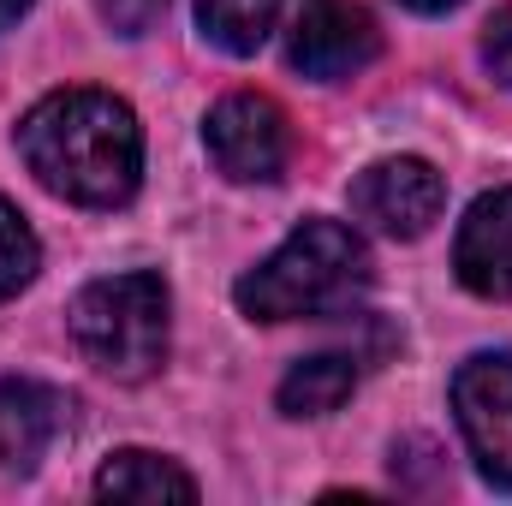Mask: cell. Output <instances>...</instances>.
Instances as JSON below:
<instances>
[{"mask_svg": "<svg viewBox=\"0 0 512 506\" xmlns=\"http://www.w3.org/2000/svg\"><path fill=\"white\" fill-rule=\"evenodd\" d=\"M18 149L30 173L84 209H114L137 191L143 173V131L120 96L108 90H54L18 126Z\"/></svg>", "mask_w": 512, "mask_h": 506, "instance_id": "1", "label": "cell"}, {"mask_svg": "<svg viewBox=\"0 0 512 506\" xmlns=\"http://www.w3.org/2000/svg\"><path fill=\"white\" fill-rule=\"evenodd\" d=\"M370 280V251L340 221H304L262 268L239 280V310L251 322H298L352 304Z\"/></svg>", "mask_w": 512, "mask_h": 506, "instance_id": "2", "label": "cell"}, {"mask_svg": "<svg viewBox=\"0 0 512 506\" xmlns=\"http://www.w3.org/2000/svg\"><path fill=\"white\" fill-rule=\"evenodd\" d=\"M78 352L114 381H143L167 358V280L161 274H102L72 298L66 316Z\"/></svg>", "mask_w": 512, "mask_h": 506, "instance_id": "3", "label": "cell"}, {"mask_svg": "<svg viewBox=\"0 0 512 506\" xmlns=\"http://www.w3.org/2000/svg\"><path fill=\"white\" fill-rule=\"evenodd\" d=\"M203 143H209L215 167L227 179H239V185H268L292 161L286 114L268 96H227V102H215L209 120H203Z\"/></svg>", "mask_w": 512, "mask_h": 506, "instance_id": "4", "label": "cell"}, {"mask_svg": "<svg viewBox=\"0 0 512 506\" xmlns=\"http://www.w3.org/2000/svg\"><path fill=\"white\" fill-rule=\"evenodd\" d=\"M376 54H382V36H376V18L358 0H304L292 12V36H286L292 72L334 84V78L364 72Z\"/></svg>", "mask_w": 512, "mask_h": 506, "instance_id": "5", "label": "cell"}, {"mask_svg": "<svg viewBox=\"0 0 512 506\" xmlns=\"http://www.w3.org/2000/svg\"><path fill=\"white\" fill-rule=\"evenodd\" d=\"M453 411H459V429H465V447H471L477 471L489 483L512 489V358L507 352H483V358L459 364Z\"/></svg>", "mask_w": 512, "mask_h": 506, "instance_id": "6", "label": "cell"}, {"mask_svg": "<svg viewBox=\"0 0 512 506\" xmlns=\"http://www.w3.org/2000/svg\"><path fill=\"white\" fill-rule=\"evenodd\" d=\"M441 203H447V185H441V173H435L429 161H417V155L376 161V167H364V173L352 179V215H358L364 227L387 233V239H417V233H429L435 215H441Z\"/></svg>", "mask_w": 512, "mask_h": 506, "instance_id": "7", "label": "cell"}, {"mask_svg": "<svg viewBox=\"0 0 512 506\" xmlns=\"http://www.w3.org/2000/svg\"><path fill=\"white\" fill-rule=\"evenodd\" d=\"M72 423V399L48 381L6 376L0 381V465L6 471H36L54 441Z\"/></svg>", "mask_w": 512, "mask_h": 506, "instance_id": "8", "label": "cell"}, {"mask_svg": "<svg viewBox=\"0 0 512 506\" xmlns=\"http://www.w3.org/2000/svg\"><path fill=\"white\" fill-rule=\"evenodd\" d=\"M453 268L477 298H512V185L471 203L453 239Z\"/></svg>", "mask_w": 512, "mask_h": 506, "instance_id": "9", "label": "cell"}, {"mask_svg": "<svg viewBox=\"0 0 512 506\" xmlns=\"http://www.w3.org/2000/svg\"><path fill=\"white\" fill-rule=\"evenodd\" d=\"M96 495L102 501H197V477L173 465L167 453L126 447L96 471Z\"/></svg>", "mask_w": 512, "mask_h": 506, "instance_id": "10", "label": "cell"}, {"mask_svg": "<svg viewBox=\"0 0 512 506\" xmlns=\"http://www.w3.org/2000/svg\"><path fill=\"white\" fill-rule=\"evenodd\" d=\"M352 387H358V364L346 352H322V358L292 364L274 399H280L286 417H328L352 399Z\"/></svg>", "mask_w": 512, "mask_h": 506, "instance_id": "11", "label": "cell"}, {"mask_svg": "<svg viewBox=\"0 0 512 506\" xmlns=\"http://www.w3.org/2000/svg\"><path fill=\"white\" fill-rule=\"evenodd\" d=\"M280 18V0H197V24L215 48L227 54H256Z\"/></svg>", "mask_w": 512, "mask_h": 506, "instance_id": "12", "label": "cell"}, {"mask_svg": "<svg viewBox=\"0 0 512 506\" xmlns=\"http://www.w3.org/2000/svg\"><path fill=\"white\" fill-rule=\"evenodd\" d=\"M36 262H42L36 233H30V227H24V215L0 197V304H6L18 286H30V280H36Z\"/></svg>", "mask_w": 512, "mask_h": 506, "instance_id": "13", "label": "cell"}, {"mask_svg": "<svg viewBox=\"0 0 512 506\" xmlns=\"http://www.w3.org/2000/svg\"><path fill=\"white\" fill-rule=\"evenodd\" d=\"M483 66L495 72V84L512 90V6L495 12V24H489V36H483Z\"/></svg>", "mask_w": 512, "mask_h": 506, "instance_id": "14", "label": "cell"}, {"mask_svg": "<svg viewBox=\"0 0 512 506\" xmlns=\"http://www.w3.org/2000/svg\"><path fill=\"white\" fill-rule=\"evenodd\" d=\"M399 6H411V12H447V6H459V0H399Z\"/></svg>", "mask_w": 512, "mask_h": 506, "instance_id": "15", "label": "cell"}, {"mask_svg": "<svg viewBox=\"0 0 512 506\" xmlns=\"http://www.w3.org/2000/svg\"><path fill=\"white\" fill-rule=\"evenodd\" d=\"M24 6H30V0H0V30H6V24H12V18L24 12Z\"/></svg>", "mask_w": 512, "mask_h": 506, "instance_id": "16", "label": "cell"}]
</instances>
